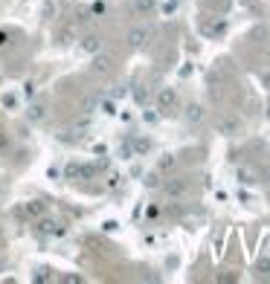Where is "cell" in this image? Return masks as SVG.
<instances>
[{
    "mask_svg": "<svg viewBox=\"0 0 270 284\" xmlns=\"http://www.w3.org/2000/svg\"><path fill=\"white\" fill-rule=\"evenodd\" d=\"M157 107H160L163 113H171V110L177 107V90H174V87H160V93H157Z\"/></svg>",
    "mask_w": 270,
    "mask_h": 284,
    "instance_id": "obj_1",
    "label": "cell"
},
{
    "mask_svg": "<svg viewBox=\"0 0 270 284\" xmlns=\"http://www.w3.org/2000/svg\"><path fill=\"white\" fill-rule=\"evenodd\" d=\"M148 26H134V29H131V32H128V44H131V47H142V44H145V41H148Z\"/></svg>",
    "mask_w": 270,
    "mask_h": 284,
    "instance_id": "obj_2",
    "label": "cell"
},
{
    "mask_svg": "<svg viewBox=\"0 0 270 284\" xmlns=\"http://www.w3.org/2000/svg\"><path fill=\"white\" fill-rule=\"evenodd\" d=\"M108 70H111V58H108V55H96L93 64H90V73H93V76H105Z\"/></svg>",
    "mask_w": 270,
    "mask_h": 284,
    "instance_id": "obj_3",
    "label": "cell"
},
{
    "mask_svg": "<svg viewBox=\"0 0 270 284\" xmlns=\"http://www.w3.org/2000/svg\"><path fill=\"white\" fill-rule=\"evenodd\" d=\"M186 189H189L186 180H169V183H166V194H169V197H180V194H186Z\"/></svg>",
    "mask_w": 270,
    "mask_h": 284,
    "instance_id": "obj_4",
    "label": "cell"
},
{
    "mask_svg": "<svg viewBox=\"0 0 270 284\" xmlns=\"http://www.w3.org/2000/svg\"><path fill=\"white\" fill-rule=\"evenodd\" d=\"M44 209H47V206H44L41 200H32V203H26V206H23V215L38 217V215H44Z\"/></svg>",
    "mask_w": 270,
    "mask_h": 284,
    "instance_id": "obj_5",
    "label": "cell"
},
{
    "mask_svg": "<svg viewBox=\"0 0 270 284\" xmlns=\"http://www.w3.org/2000/svg\"><path fill=\"white\" fill-rule=\"evenodd\" d=\"M186 119H189V122H201L203 119V107L201 104H189V107H186Z\"/></svg>",
    "mask_w": 270,
    "mask_h": 284,
    "instance_id": "obj_6",
    "label": "cell"
},
{
    "mask_svg": "<svg viewBox=\"0 0 270 284\" xmlns=\"http://www.w3.org/2000/svg\"><path fill=\"white\" fill-rule=\"evenodd\" d=\"M99 47H102L99 35H87V38H85V50L87 52H99Z\"/></svg>",
    "mask_w": 270,
    "mask_h": 284,
    "instance_id": "obj_7",
    "label": "cell"
},
{
    "mask_svg": "<svg viewBox=\"0 0 270 284\" xmlns=\"http://www.w3.org/2000/svg\"><path fill=\"white\" fill-rule=\"evenodd\" d=\"M218 128H221L227 136H230V134H236V131H238V122H233V119H221Z\"/></svg>",
    "mask_w": 270,
    "mask_h": 284,
    "instance_id": "obj_8",
    "label": "cell"
},
{
    "mask_svg": "<svg viewBox=\"0 0 270 284\" xmlns=\"http://www.w3.org/2000/svg\"><path fill=\"white\" fill-rule=\"evenodd\" d=\"M134 9L139 12V15H148L154 9V0H134Z\"/></svg>",
    "mask_w": 270,
    "mask_h": 284,
    "instance_id": "obj_9",
    "label": "cell"
},
{
    "mask_svg": "<svg viewBox=\"0 0 270 284\" xmlns=\"http://www.w3.org/2000/svg\"><path fill=\"white\" fill-rule=\"evenodd\" d=\"M238 177H241V183H256V171H250V168H241Z\"/></svg>",
    "mask_w": 270,
    "mask_h": 284,
    "instance_id": "obj_10",
    "label": "cell"
},
{
    "mask_svg": "<svg viewBox=\"0 0 270 284\" xmlns=\"http://www.w3.org/2000/svg\"><path fill=\"white\" fill-rule=\"evenodd\" d=\"M67 177H79V174H85V168H79V166H67V171H64Z\"/></svg>",
    "mask_w": 270,
    "mask_h": 284,
    "instance_id": "obj_11",
    "label": "cell"
},
{
    "mask_svg": "<svg viewBox=\"0 0 270 284\" xmlns=\"http://www.w3.org/2000/svg\"><path fill=\"white\" fill-rule=\"evenodd\" d=\"M41 229H47V232H58V229H55V223H52V220H41Z\"/></svg>",
    "mask_w": 270,
    "mask_h": 284,
    "instance_id": "obj_12",
    "label": "cell"
},
{
    "mask_svg": "<svg viewBox=\"0 0 270 284\" xmlns=\"http://www.w3.org/2000/svg\"><path fill=\"white\" fill-rule=\"evenodd\" d=\"M174 166V157H166V160H160V168H163V171H166V168H171Z\"/></svg>",
    "mask_w": 270,
    "mask_h": 284,
    "instance_id": "obj_13",
    "label": "cell"
},
{
    "mask_svg": "<svg viewBox=\"0 0 270 284\" xmlns=\"http://www.w3.org/2000/svg\"><path fill=\"white\" fill-rule=\"evenodd\" d=\"M6 44H9V32H6V29H0V47H6Z\"/></svg>",
    "mask_w": 270,
    "mask_h": 284,
    "instance_id": "obj_14",
    "label": "cell"
},
{
    "mask_svg": "<svg viewBox=\"0 0 270 284\" xmlns=\"http://www.w3.org/2000/svg\"><path fill=\"white\" fill-rule=\"evenodd\" d=\"M29 119H35V122H38V119H41V107H32V113H29Z\"/></svg>",
    "mask_w": 270,
    "mask_h": 284,
    "instance_id": "obj_15",
    "label": "cell"
}]
</instances>
